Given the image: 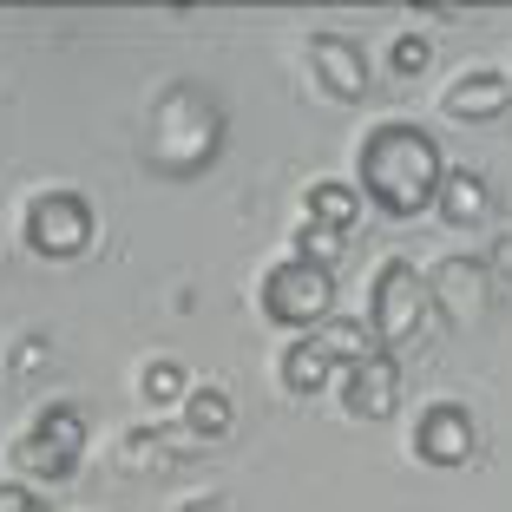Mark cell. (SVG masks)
<instances>
[{"instance_id": "cell-1", "label": "cell", "mask_w": 512, "mask_h": 512, "mask_svg": "<svg viewBox=\"0 0 512 512\" xmlns=\"http://www.w3.org/2000/svg\"><path fill=\"white\" fill-rule=\"evenodd\" d=\"M440 171H447V158H440L434 138L421 125L394 119V125H375L362 138V184L355 191L388 217H421L440 191Z\"/></svg>"}, {"instance_id": "cell-2", "label": "cell", "mask_w": 512, "mask_h": 512, "mask_svg": "<svg viewBox=\"0 0 512 512\" xmlns=\"http://www.w3.org/2000/svg\"><path fill=\"white\" fill-rule=\"evenodd\" d=\"M217 138H224V112L197 86L165 92L158 112H151V158L165 171H204L217 158Z\"/></svg>"}, {"instance_id": "cell-3", "label": "cell", "mask_w": 512, "mask_h": 512, "mask_svg": "<svg viewBox=\"0 0 512 512\" xmlns=\"http://www.w3.org/2000/svg\"><path fill=\"white\" fill-rule=\"evenodd\" d=\"M368 329H375V348H407L414 335L427 329V276L407 263V256H388L375 276V289H368Z\"/></svg>"}, {"instance_id": "cell-4", "label": "cell", "mask_w": 512, "mask_h": 512, "mask_svg": "<svg viewBox=\"0 0 512 512\" xmlns=\"http://www.w3.org/2000/svg\"><path fill=\"white\" fill-rule=\"evenodd\" d=\"M335 302V276L322 270V263H302V256H283L270 276H263V309H270V322H283V329H322V316H329Z\"/></svg>"}, {"instance_id": "cell-5", "label": "cell", "mask_w": 512, "mask_h": 512, "mask_svg": "<svg viewBox=\"0 0 512 512\" xmlns=\"http://www.w3.org/2000/svg\"><path fill=\"white\" fill-rule=\"evenodd\" d=\"M79 453H86V407L53 401L33 421V434L20 440V473L27 480H73Z\"/></svg>"}, {"instance_id": "cell-6", "label": "cell", "mask_w": 512, "mask_h": 512, "mask_svg": "<svg viewBox=\"0 0 512 512\" xmlns=\"http://www.w3.org/2000/svg\"><path fill=\"white\" fill-rule=\"evenodd\" d=\"M27 243L40 256H79L92 243V204L79 191H40L27 211Z\"/></svg>"}, {"instance_id": "cell-7", "label": "cell", "mask_w": 512, "mask_h": 512, "mask_svg": "<svg viewBox=\"0 0 512 512\" xmlns=\"http://www.w3.org/2000/svg\"><path fill=\"white\" fill-rule=\"evenodd\" d=\"M427 302H440V316L467 329V322L486 316V302H493V270H486L480 256H447L427 276Z\"/></svg>"}, {"instance_id": "cell-8", "label": "cell", "mask_w": 512, "mask_h": 512, "mask_svg": "<svg viewBox=\"0 0 512 512\" xmlns=\"http://www.w3.org/2000/svg\"><path fill=\"white\" fill-rule=\"evenodd\" d=\"M480 434H473V414L460 401H427L421 421H414V453L427 467H467Z\"/></svg>"}, {"instance_id": "cell-9", "label": "cell", "mask_w": 512, "mask_h": 512, "mask_svg": "<svg viewBox=\"0 0 512 512\" xmlns=\"http://www.w3.org/2000/svg\"><path fill=\"white\" fill-rule=\"evenodd\" d=\"M342 407L355 421H388L394 407H401V368H394L388 348H375V355L342 368Z\"/></svg>"}, {"instance_id": "cell-10", "label": "cell", "mask_w": 512, "mask_h": 512, "mask_svg": "<svg viewBox=\"0 0 512 512\" xmlns=\"http://www.w3.org/2000/svg\"><path fill=\"white\" fill-rule=\"evenodd\" d=\"M309 66H316L322 92H335V99H362V92H368L362 46L342 40V33H316V40H309Z\"/></svg>"}, {"instance_id": "cell-11", "label": "cell", "mask_w": 512, "mask_h": 512, "mask_svg": "<svg viewBox=\"0 0 512 512\" xmlns=\"http://www.w3.org/2000/svg\"><path fill=\"white\" fill-rule=\"evenodd\" d=\"M506 99H512V79L493 73V66H473V73H460L447 86V99H440V106H447L453 119L480 125V119H499V112H506Z\"/></svg>"}, {"instance_id": "cell-12", "label": "cell", "mask_w": 512, "mask_h": 512, "mask_svg": "<svg viewBox=\"0 0 512 512\" xmlns=\"http://www.w3.org/2000/svg\"><path fill=\"white\" fill-rule=\"evenodd\" d=\"M434 204H440V217H447V224H460V230H467V224H486V217H493V184H486L473 165H447V171H440Z\"/></svg>"}, {"instance_id": "cell-13", "label": "cell", "mask_w": 512, "mask_h": 512, "mask_svg": "<svg viewBox=\"0 0 512 512\" xmlns=\"http://www.w3.org/2000/svg\"><path fill=\"white\" fill-rule=\"evenodd\" d=\"M302 204H309V217H302V224L329 230V237H348V230L362 224V191H355L348 178H316Z\"/></svg>"}, {"instance_id": "cell-14", "label": "cell", "mask_w": 512, "mask_h": 512, "mask_svg": "<svg viewBox=\"0 0 512 512\" xmlns=\"http://www.w3.org/2000/svg\"><path fill=\"white\" fill-rule=\"evenodd\" d=\"M230 421H237V407H230L224 388H191L184 394V427H191V440H224Z\"/></svg>"}, {"instance_id": "cell-15", "label": "cell", "mask_w": 512, "mask_h": 512, "mask_svg": "<svg viewBox=\"0 0 512 512\" xmlns=\"http://www.w3.org/2000/svg\"><path fill=\"white\" fill-rule=\"evenodd\" d=\"M316 342H322V355H329L335 368H348V362H362V355H375V329H368L362 316H335V322H322Z\"/></svg>"}, {"instance_id": "cell-16", "label": "cell", "mask_w": 512, "mask_h": 512, "mask_svg": "<svg viewBox=\"0 0 512 512\" xmlns=\"http://www.w3.org/2000/svg\"><path fill=\"white\" fill-rule=\"evenodd\" d=\"M329 375H335V362L322 355L316 335H302V342L283 348V381H289L296 394H322V381H329Z\"/></svg>"}, {"instance_id": "cell-17", "label": "cell", "mask_w": 512, "mask_h": 512, "mask_svg": "<svg viewBox=\"0 0 512 512\" xmlns=\"http://www.w3.org/2000/svg\"><path fill=\"white\" fill-rule=\"evenodd\" d=\"M119 460L125 467H171V460H178V434H171V427H138L119 447Z\"/></svg>"}, {"instance_id": "cell-18", "label": "cell", "mask_w": 512, "mask_h": 512, "mask_svg": "<svg viewBox=\"0 0 512 512\" xmlns=\"http://www.w3.org/2000/svg\"><path fill=\"white\" fill-rule=\"evenodd\" d=\"M191 394V368L184 362H171V355H158V362H145V401H184Z\"/></svg>"}, {"instance_id": "cell-19", "label": "cell", "mask_w": 512, "mask_h": 512, "mask_svg": "<svg viewBox=\"0 0 512 512\" xmlns=\"http://www.w3.org/2000/svg\"><path fill=\"white\" fill-rule=\"evenodd\" d=\"M427 60H434V46H427L421 33H401V40L388 46V66H394V73H421Z\"/></svg>"}, {"instance_id": "cell-20", "label": "cell", "mask_w": 512, "mask_h": 512, "mask_svg": "<svg viewBox=\"0 0 512 512\" xmlns=\"http://www.w3.org/2000/svg\"><path fill=\"white\" fill-rule=\"evenodd\" d=\"M0 512H46V499L27 480H0Z\"/></svg>"}, {"instance_id": "cell-21", "label": "cell", "mask_w": 512, "mask_h": 512, "mask_svg": "<svg viewBox=\"0 0 512 512\" xmlns=\"http://www.w3.org/2000/svg\"><path fill=\"white\" fill-rule=\"evenodd\" d=\"M486 270H499V276H512V230L493 243V256H486Z\"/></svg>"}, {"instance_id": "cell-22", "label": "cell", "mask_w": 512, "mask_h": 512, "mask_svg": "<svg viewBox=\"0 0 512 512\" xmlns=\"http://www.w3.org/2000/svg\"><path fill=\"white\" fill-rule=\"evenodd\" d=\"M178 512H224V499H191V506H178Z\"/></svg>"}]
</instances>
